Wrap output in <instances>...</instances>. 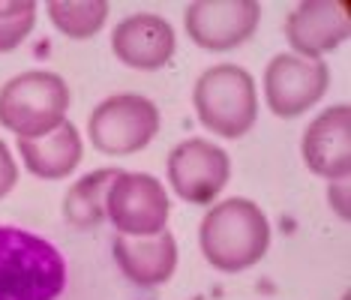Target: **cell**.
Listing matches in <instances>:
<instances>
[{
	"label": "cell",
	"mask_w": 351,
	"mask_h": 300,
	"mask_svg": "<svg viewBox=\"0 0 351 300\" xmlns=\"http://www.w3.org/2000/svg\"><path fill=\"white\" fill-rule=\"evenodd\" d=\"M49 15L60 34L73 39H87L106 25L108 3L106 0H51Z\"/></svg>",
	"instance_id": "2e32d148"
},
{
	"label": "cell",
	"mask_w": 351,
	"mask_h": 300,
	"mask_svg": "<svg viewBox=\"0 0 351 300\" xmlns=\"http://www.w3.org/2000/svg\"><path fill=\"white\" fill-rule=\"evenodd\" d=\"M114 262L121 264L123 276H130L135 286H162L171 279L174 267H178V243H174L171 232H159L150 238L117 234Z\"/></svg>",
	"instance_id": "4fadbf2b"
},
{
	"label": "cell",
	"mask_w": 351,
	"mask_h": 300,
	"mask_svg": "<svg viewBox=\"0 0 351 300\" xmlns=\"http://www.w3.org/2000/svg\"><path fill=\"white\" fill-rule=\"evenodd\" d=\"M228 153L207 138H186L169 153V180L189 204H210L228 184Z\"/></svg>",
	"instance_id": "ba28073f"
},
{
	"label": "cell",
	"mask_w": 351,
	"mask_h": 300,
	"mask_svg": "<svg viewBox=\"0 0 351 300\" xmlns=\"http://www.w3.org/2000/svg\"><path fill=\"white\" fill-rule=\"evenodd\" d=\"M198 238L210 267L237 273L265 258L270 247V225L258 204L250 199H228L207 210Z\"/></svg>",
	"instance_id": "7a4b0ae2"
},
{
	"label": "cell",
	"mask_w": 351,
	"mask_h": 300,
	"mask_svg": "<svg viewBox=\"0 0 351 300\" xmlns=\"http://www.w3.org/2000/svg\"><path fill=\"white\" fill-rule=\"evenodd\" d=\"M111 51H114L117 60L132 69H159L174 54V30L162 15H130L114 27Z\"/></svg>",
	"instance_id": "7c38bea8"
},
{
	"label": "cell",
	"mask_w": 351,
	"mask_h": 300,
	"mask_svg": "<svg viewBox=\"0 0 351 300\" xmlns=\"http://www.w3.org/2000/svg\"><path fill=\"white\" fill-rule=\"evenodd\" d=\"M15 180H19V165H15L10 147L0 141V199H3L6 192H12Z\"/></svg>",
	"instance_id": "ac0fdd59"
},
{
	"label": "cell",
	"mask_w": 351,
	"mask_h": 300,
	"mask_svg": "<svg viewBox=\"0 0 351 300\" xmlns=\"http://www.w3.org/2000/svg\"><path fill=\"white\" fill-rule=\"evenodd\" d=\"M117 177V168H99L93 175L82 177L63 199V216L75 228H97L106 219V192L111 180Z\"/></svg>",
	"instance_id": "9a60e30c"
},
{
	"label": "cell",
	"mask_w": 351,
	"mask_h": 300,
	"mask_svg": "<svg viewBox=\"0 0 351 300\" xmlns=\"http://www.w3.org/2000/svg\"><path fill=\"white\" fill-rule=\"evenodd\" d=\"M66 262L58 247L15 225H0V300H58Z\"/></svg>",
	"instance_id": "6da1fadb"
},
{
	"label": "cell",
	"mask_w": 351,
	"mask_h": 300,
	"mask_svg": "<svg viewBox=\"0 0 351 300\" xmlns=\"http://www.w3.org/2000/svg\"><path fill=\"white\" fill-rule=\"evenodd\" d=\"M169 213L171 204L162 184L145 171H117L106 192V219L130 238H150L165 232Z\"/></svg>",
	"instance_id": "8992f818"
},
{
	"label": "cell",
	"mask_w": 351,
	"mask_h": 300,
	"mask_svg": "<svg viewBox=\"0 0 351 300\" xmlns=\"http://www.w3.org/2000/svg\"><path fill=\"white\" fill-rule=\"evenodd\" d=\"M330 69L318 58L276 54L265 73V97L276 117H298L327 93Z\"/></svg>",
	"instance_id": "52a82bcc"
},
{
	"label": "cell",
	"mask_w": 351,
	"mask_h": 300,
	"mask_svg": "<svg viewBox=\"0 0 351 300\" xmlns=\"http://www.w3.org/2000/svg\"><path fill=\"white\" fill-rule=\"evenodd\" d=\"M303 160L309 171L327 180H342L351 168V112L348 105L324 108L303 136Z\"/></svg>",
	"instance_id": "8fae6325"
},
{
	"label": "cell",
	"mask_w": 351,
	"mask_h": 300,
	"mask_svg": "<svg viewBox=\"0 0 351 300\" xmlns=\"http://www.w3.org/2000/svg\"><path fill=\"white\" fill-rule=\"evenodd\" d=\"M69 88L60 75L34 69L0 88V126L19 138L49 136L66 121Z\"/></svg>",
	"instance_id": "3957f363"
},
{
	"label": "cell",
	"mask_w": 351,
	"mask_h": 300,
	"mask_svg": "<svg viewBox=\"0 0 351 300\" xmlns=\"http://www.w3.org/2000/svg\"><path fill=\"white\" fill-rule=\"evenodd\" d=\"M351 30L348 3L342 0H306L285 18V39L300 58H322L333 51Z\"/></svg>",
	"instance_id": "30bf717a"
},
{
	"label": "cell",
	"mask_w": 351,
	"mask_h": 300,
	"mask_svg": "<svg viewBox=\"0 0 351 300\" xmlns=\"http://www.w3.org/2000/svg\"><path fill=\"white\" fill-rule=\"evenodd\" d=\"M258 18L255 0H198L186 6V34L207 51H228L255 34Z\"/></svg>",
	"instance_id": "9c48e42d"
},
{
	"label": "cell",
	"mask_w": 351,
	"mask_h": 300,
	"mask_svg": "<svg viewBox=\"0 0 351 300\" xmlns=\"http://www.w3.org/2000/svg\"><path fill=\"white\" fill-rule=\"evenodd\" d=\"M36 25L34 0H0V54L19 49Z\"/></svg>",
	"instance_id": "e0dca14e"
},
{
	"label": "cell",
	"mask_w": 351,
	"mask_h": 300,
	"mask_svg": "<svg viewBox=\"0 0 351 300\" xmlns=\"http://www.w3.org/2000/svg\"><path fill=\"white\" fill-rule=\"evenodd\" d=\"M87 132L93 147L108 156L138 153L159 132V108L138 93H117L90 112Z\"/></svg>",
	"instance_id": "5b68a950"
},
{
	"label": "cell",
	"mask_w": 351,
	"mask_h": 300,
	"mask_svg": "<svg viewBox=\"0 0 351 300\" xmlns=\"http://www.w3.org/2000/svg\"><path fill=\"white\" fill-rule=\"evenodd\" d=\"M195 112L204 129L222 138H241L252 129L258 117V93L246 69L234 63L210 66L195 82Z\"/></svg>",
	"instance_id": "277c9868"
},
{
	"label": "cell",
	"mask_w": 351,
	"mask_h": 300,
	"mask_svg": "<svg viewBox=\"0 0 351 300\" xmlns=\"http://www.w3.org/2000/svg\"><path fill=\"white\" fill-rule=\"evenodd\" d=\"M19 153L25 156V165L43 180H60L73 175L82 162L84 145L78 129L69 121H63L58 129L39 138H19Z\"/></svg>",
	"instance_id": "5bb4252c"
}]
</instances>
